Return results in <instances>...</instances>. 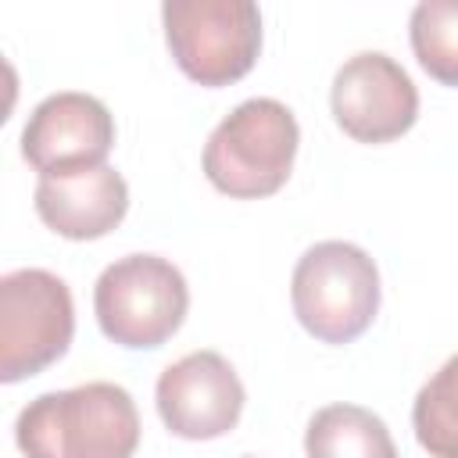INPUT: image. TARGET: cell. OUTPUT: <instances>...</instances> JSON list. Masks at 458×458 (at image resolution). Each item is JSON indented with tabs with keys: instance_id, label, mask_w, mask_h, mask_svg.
<instances>
[{
	"instance_id": "cell-1",
	"label": "cell",
	"mask_w": 458,
	"mask_h": 458,
	"mask_svg": "<svg viewBox=\"0 0 458 458\" xmlns=\"http://www.w3.org/2000/svg\"><path fill=\"white\" fill-rule=\"evenodd\" d=\"M25 458H132L140 411L125 386L93 379L32 397L14 419Z\"/></svg>"
},
{
	"instance_id": "cell-2",
	"label": "cell",
	"mask_w": 458,
	"mask_h": 458,
	"mask_svg": "<svg viewBox=\"0 0 458 458\" xmlns=\"http://www.w3.org/2000/svg\"><path fill=\"white\" fill-rule=\"evenodd\" d=\"M301 129L293 111L272 97L236 104L204 143L208 182L236 200H261L286 186Z\"/></svg>"
},
{
	"instance_id": "cell-3",
	"label": "cell",
	"mask_w": 458,
	"mask_h": 458,
	"mask_svg": "<svg viewBox=\"0 0 458 458\" xmlns=\"http://www.w3.org/2000/svg\"><path fill=\"white\" fill-rule=\"evenodd\" d=\"M297 322L322 344L358 340L379 311V268L369 250L347 240L308 247L290 279Z\"/></svg>"
},
{
	"instance_id": "cell-4",
	"label": "cell",
	"mask_w": 458,
	"mask_h": 458,
	"mask_svg": "<svg viewBox=\"0 0 458 458\" xmlns=\"http://www.w3.org/2000/svg\"><path fill=\"white\" fill-rule=\"evenodd\" d=\"M186 276L157 254H125L111 261L93 286L100 333L129 351H154L172 340L186 318Z\"/></svg>"
},
{
	"instance_id": "cell-5",
	"label": "cell",
	"mask_w": 458,
	"mask_h": 458,
	"mask_svg": "<svg viewBox=\"0 0 458 458\" xmlns=\"http://www.w3.org/2000/svg\"><path fill=\"white\" fill-rule=\"evenodd\" d=\"M161 25L179 72L208 89L243 79L261 54V11L250 0H165Z\"/></svg>"
},
{
	"instance_id": "cell-6",
	"label": "cell",
	"mask_w": 458,
	"mask_h": 458,
	"mask_svg": "<svg viewBox=\"0 0 458 458\" xmlns=\"http://www.w3.org/2000/svg\"><path fill=\"white\" fill-rule=\"evenodd\" d=\"M75 336V304L61 276L14 268L0 279V383H21L54 365Z\"/></svg>"
},
{
	"instance_id": "cell-7",
	"label": "cell",
	"mask_w": 458,
	"mask_h": 458,
	"mask_svg": "<svg viewBox=\"0 0 458 458\" xmlns=\"http://www.w3.org/2000/svg\"><path fill=\"white\" fill-rule=\"evenodd\" d=\"M336 125L358 143H390L419 118V89L411 75L383 50L347 57L329 86Z\"/></svg>"
},
{
	"instance_id": "cell-8",
	"label": "cell",
	"mask_w": 458,
	"mask_h": 458,
	"mask_svg": "<svg viewBox=\"0 0 458 458\" xmlns=\"http://www.w3.org/2000/svg\"><path fill=\"white\" fill-rule=\"evenodd\" d=\"M114 147V118L89 93H50L21 125V157L39 179H61L107 165Z\"/></svg>"
},
{
	"instance_id": "cell-9",
	"label": "cell",
	"mask_w": 458,
	"mask_h": 458,
	"mask_svg": "<svg viewBox=\"0 0 458 458\" xmlns=\"http://www.w3.org/2000/svg\"><path fill=\"white\" fill-rule=\"evenodd\" d=\"M154 401L172 437L215 440L236 429L247 390L218 351H190L157 376Z\"/></svg>"
},
{
	"instance_id": "cell-10",
	"label": "cell",
	"mask_w": 458,
	"mask_h": 458,
	"mask_svg": "<svg viewBox=\"0 0 458 458\" xmlns=\"http://www.w3.org/2000/svg\"><path fill=\"white\" fill-rule=\"evenodd\" d=\"M36 215L47 229L64 240H100L122 225L129 211V186L118 168L100 165L89 172L39 179L36 182Z\"/></svg>"
},
{
	"instance_id": "cell-11",
	"label": "cell",
	"mask_w": 458,
	"mask_h": 458,
	"mask_svg": "<svg viewBox=\"0 0 458 458\" xmlns=\"http://www.w3.org/2000/svg\"><path fill=\"white\" fill-rule=\"evenodd\" d=\"M308 458H397L386 422L361 404H326L304 429Z\"/></svg>"
},
{
	"instance_id": "cell-12",
	"label": "cell",
	"mask_w": 458,
	"mask_h": 458,
	"mask_svg": "<svg viewBox=\"0 0 458 458\" xmlns=\"http://www.w3.org/2000/svg\"><path fill=\"white\" fill-rule=\"evenodd\" d=\"M411 429L429 458H458V354H451L415 394Z\"/></svg>"
},
{
	"instance_id": "cell-13",
	"label": "cell",
	"mask_w": 458,
	"mask_h": 458,
	"mask_svg": "<svg viewBox=\"0 0 458 458\" xmlns=\"http://www.w3.org/2000/svg\"><path fill=\"white\" fill-rule=\"evenodd\" d=\"M408 39L415 61L440 86L458 89V0H422L411 7Z\"/></svg>"
},
{
	"instance_id": "cell-14",
	"label": "cell",
	"mask_w": 458,
	"mask_h": 458,
	"mask_svg": "<svg viewBox=\"0 0 458 458\" xmlns=\"http://www.w3.org/2000/svg\"><path fill=\"white\" fill-rule=\"evenodd\" d=\"M247 458H250V454H247Z\"/></svg>"
}]
</instances>
